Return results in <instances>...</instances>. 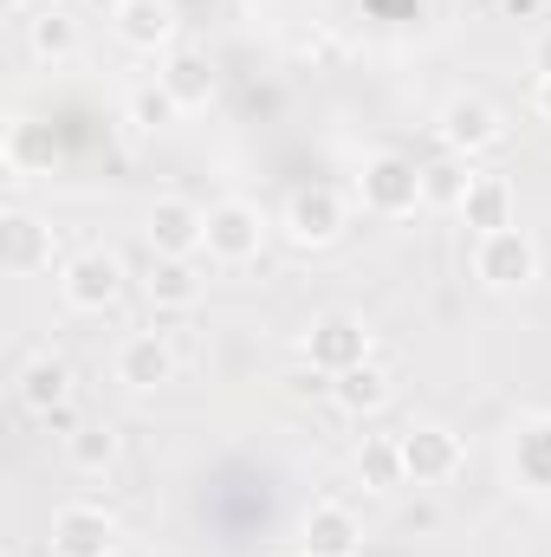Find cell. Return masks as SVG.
Listing matches in <instances>:
<instances>
[{
  "mask_svg": "<svg viewBox=\"0 0 551 557\" xmlns=\"http://www.w3.org/2000/svg\"><path fill=\"white\" fill-rule=\"evenodd\" d=\"M357 195H364L370 214L403 221V214H415V208H428V201H421V162L403 156V149H377V156H364Z\"/></svg>",
  "mask_w": 551,
  "mask_h": 557,
  "instance_id": "1",
  "label": "cell"
},
{
  "mask_svg": "<svg viewBox=\"0 0 551 557\" xmlns=\"http://www.w3.org/2000/svg\"><path fill=\"white\" fill-rule=\"evenodd\" d=\"M434 137L448 156H487V149H500L506 143V117H500V104L493 98H480V91H461V98H448L441 104V117H434Z\"/></svg>",
  "mask_w": 551,
  "mask_h": 557,
  "instance_id": "2",
  "label": "cell"
},
{
  "mask_svg": "<svg viewBox=\"0 0 551 557\" xmlns=\"http://www.w3.org/2000/svg\"><path fill=\"white\" fill-rule=\"evenodd\" d=\"M396 447H403V480H409V486H448V480L467 467L461 434L441 428V421H409V428L396 434Z\"/></svg>",
  "mask_w": 551,
  "mask_h": 557,
  "instance_id": "3",
  "label": "cell"
},
{
  "mask_svg": "<svg viewBox=\"0 0 551 557\" xmlns=\"http://www.w3.org/2000/svg\"><path fill=\"white\" fill-rule=\"evenodd\" d=\"M377 350H370V324L357 318V311H325V318H311V331H305V363L318 370V376H344V370H357V363H370Z\"/></svg>",
  "mask_w": 551,
  "mask_h": 557,
  "instance_id": "4",
  "label": "cell"
},
{
  "mask_svg": "<svg viewBox=\"0 0 551 557\" xmlns=\"http://www.w3.org/2000/svg\"><path fill=\"white\" fill-rule=\"evenodd\" d=\"M474 278L487 292H526L539 278V247L526 227H500V234H480L474 240Z\"/></svg>",
  "mask_w": 551,
  "mask_h": 557,
  "instance_id": "5",
  "label": "cell"
},
{
  "mask_svg": "<svg viewBox=\"0 0 551 557\" xmlns=\"http://www.w3.org/2000/svg\"><path fill=\"white\" fill-rule=\"evenodd\" d=\"M124 260L118 253H105V247H85V253H72L65 267H59V292H65V305L72 311H111L118 298H124Z\"/></svg>",
  "mask_w": 551,
  "mask_h": 557,
  "instance_id": "6",
  "label": "cell"
},
{
  "mask_svg": "<svg viewBox=\"0 0 551 557\" xmlns=\"http://www.w3.org/2000/svg\"><path fill=\"white\" fill-rule=\"evenodd\" d=\"M260 247H267V214H260L254 201L228 195V201L208 208V260L247 267V260H260Z\"/></svg>",
  "mask_w": 551,
  "mask_h": 557,
  "instance_id": "7",
  "label": "cell"
},
{
  "mask_svg": "<svg viewBox=\"0 0 551 557\" xmlns=\"http://www.w3.org/2000/svg\"><path fill=\"white\" fill-rule=\"evenodd\" d=\"M149 253L156 260H195V253H208V208H195L188 195H162L149 208Z\"/></svg>",
  "mask_w": 551,
  "mask_h": 557,
  "instance_id": "8",
  "label": "cell"
},
{
  "mask_svg": "<svg viewBox=\"0 0 551 557\" xmlns=\"http://www.w3.org/2000/svg\"><path fill=\"white\" fill-rule=\"evenodd\" d=\"M344 195L338 188H298L292 201H285V240L292 247H331V240H344Z\"/></svg>",
  "mask_w": 551,
  "mask_h": 557,
  "instance_id": "9",
  "label": "cell"
},
{
  "mask_svg": "<svg viewBox=\"0 0 551 557\" xmlns=\"http://www.w3.org/2000/svg\"><path fill=\"white\" fill-rule=\"evenodd\" d=\"M52 557H118V519L105 506H59L52 512Z\"/></svg>",
  "mask_w": 551,
  "mask_h": 557,
  "instance_id": "10",
  "label": "cell"
},
{
  "mask_svg": "<svg viewBox=\"0 0 551 557\" xmlns=\"http://www.w3.org/2000/svg\"><path fill=\"white\" fill-rule=\"evenodd\" d=\"M298 557H364V525L351 506L338 499H318L305 519H298Z\"/></svg>",
  "mask_w": 551,
  "mask_h": 557,
  "instance_id": "11",
  "label": "cell"
},
{
  "mask_svg": "<svg viewBox=\"0 0 551 557\" xmlns=\"http://www.w3.org/2000/svg\"><path fill=\"white\" fill-rule=\"evenodd\" d=\"M0 267L13 278H33L52 267V227L33 208H7L0 214Z\"/></svg>",
  "mask_w": 551,
  "mask_h": 557,
  "instance_id": "12",
  "label": "cell"
},
{
  "mask_svg": "<svg viewBox=\"0 0 551 557\" xmlns=\"http://www.w3.org/2000/svg\"><path fill=\"white\" fill-rule=\"evenodd\" d=\"M156 85H162L182 111H208V104H215V91H221V72H215V59H208L201 46H175V52H162Z\"/></svg>",
  "mask_w": 551,
  "mask_h": 557,
  "instance_id": "13",
  "label": "cell"
},
{
  "mask_svg": "<svg viewBox=\"0 0 551 557\" xmlns=\"http://www.w3.org/2000/svg\"><path fill=\"white\" fill-rule=\"evenodd\" d=\"M13 396L33 421H52L59 409H72V363L65 357H26L13 376Z\"/></svg>",
  "mask_w": 551,
  "mask_h": 557,
  "instance_id": "14",
  "label": "cell"
},
{
  "mask_svg": "<svg viewBox=\"0 0 551 557\" xmlns=\"http://www.w3.org/2000/svg\"><path fill=\"white\" fill-rule=\"evenodd\" d=\"M118 39L131 52H175V33H182V13L175 0H118Z\"/></svg>",
  "mask_w": 551,
  "mask_h": 557,
  "instance_id": "15",
  "label": "cell"
},
{
  "mask_svg": "<svg viewBox=\"0 0 551 557\" xmlns=\"http://www.w3.org/2000/svg\"><path fill=\"white\" fill-rule=\"evenodd\" d=\"M118 383L124 389H137V396H149V389H162V383H175V350H169V337L162 331H137V337H124L118 344Z\"/></svg>",
  "mask_w": 551,
  "mask_h": 557,
  "instance_id": "16",
  "label": "cell"
},
{
  "mask_svg": "<svg viewBox=\"0 0 551 557\" xmlns=\"http://www.w3.org/2000/svg\"><path fill=\"white\" fill-rule=\"evenodd\" d=\"M513 208H519V195H513V182L506 175H493V169H474V182H467V195H461V221L474 227V240L480 234H500V227H513Z\"/></svg>",
  "mask_w": 551,
  "mask_h": 557,
  "instance_id": "17",
  "label": "cell"
},
{
  "mask_svg": "<svg viewBox=\"0 0 551 557\" xmlns=\"http://www.w3.org/2000/svg\"><path fill=\"white\" fill-rule=\"evenodd\" d=\"M390 370L370 357V363H357V370H344V376H325V396H331V409H344V416H377L383 403H390Z\"/></svg>",
  "mask_w": 551,
  "mask_h": 557,
  "instance_id": "18",
  "label": "cell"
},
{
  "mask_svg": "<svg viewBox=\"0 0 551 557\" xmlns=\"http://www.w3.org/2000/svg\"><path fill=\"white\" fill-rule=\"evenodd\" d=\"M26 52L39 59V65H65L72 52H78V20H72V7H39L33 20H26Z\"/></svg>",
  "mask_w": 551,
  "mask_h": 557,
  "instance_id": "19",
  "label": "cell"
},
{
  "mask_svg": "<svg viewBox=\"0 0 551 557\" xmlns=\"http://www.w3.org/2000/svg\"><path fill=\"white\" fill-rule=\"evenodd\" d=\"M143 298H149L156 311H188V305L201 298V273H195V260H149Z\"/></svg>",
  "mask_w": 551,
  "mask_h": 557,
  "instance_id": "20",
  "label": "cell"
},
{
  "mask_svg": "<svg viewBox=\"0 0 551 557\" xmlns=\"http://www.w3.org/2000/svg\"><path fill=\"white\" fill-rule=\"evenodd\" d=\"M0 156H7V169H13V175H46V169H52V156H59V143H52L46 124L13 117V124H7V143H0Z\"/></svg>",
  "mask_w": 551,
  "mask_h": 557,
  "instance_id": "21",
  "label": "cell"
},
{
  "mask_svg": "<svg viewBox=\"0 0 551 557\" xmlns=\"http://www.w3.org/2000/svg\"><path fill=\"white\" fill-rule=\"evenodd\" d=\"M65 460H72V473H105L118 460V428L111 421H78L65 434Z\"/></svg>",
  "mask_w": 551,
  "mask_h": 557,
  "instance_id": "22",
  "label": "cell"
},
{
  "mask_svg": "<svg viewBox=\"0 0 551 557\" xmlns=\"http://www.w3.org/2000/svg\"><path fill=\"white\" fill-rule=\"evenodd\" d=\"M467 182H474V162H467V156H434V162H421V201H428V208H461Z\"/></svg>",
  "mask_w": 551,
  "mask_h": 557,
  "instance_id": "23",
  "label": "cell"
},
{
  "mask_svg": "<svg viewBox=\"0 0 551 557\" xmlns=\"http://www.w3.org/2000/svg\"><path fill=\"white\" fill-rule=\"evenodd\" d=\"M357 473H364V486H370V493L409 486V480H403V447H396V434H383V441H364V454H357Z\"/></svg>",
  "mask_w": 551,
  "mask_h": 557,
  "instance_id": "24",
  "label": "cell"
},
{
  "mask_svg": "<svg viewBox=\"0 0 551 557\" xmlns=\"http://www.w3.org/2000/svg\"><path fill=\"white\" fill-rule=\"evenodd\" d=\"M124 117H131L137 131H169V124L182 117V104H175L162 85H137V91H131V104H124Z\"/></svg>",
  "mask_w": 551,
  "mask_h": 557,
  "instance_id": "25",
  "label": "cell"
},
{
  "mask_svg": "<svg viewBox=\"0 0 551 557\" xmlns=\"http://www.w3.org/2000/svg\"><path fill=\"white\" fill-rule=\"evenodd\" d=\"M526 473H532L539 486H551V416L532 421V434H526Z\"/></svg>",
  "mask_w": 551,
  "mask_h": 557,
  "instance_id": "26",
  "label": "cell"
},
{
  "mask_svg": "<svg viewBox=\"0 0 551 557\" xmlns=\"http://www.w3.org/2000/svg\"><path fill=\"white\" fill-rule=\"evenodd\" d=\"M532 72H539V78H551V26L532 39Z\"/></svg>",
  "mask_w": 551,
  "mask_h": 557,
  "instance_id": "27",
  "label": "cell"
},
{
  "mask_svg": "<svg viewBox=\"0 0 551 557\" xmlns=\"http://www.w3.org/2000/svg\"><path fill=\"white\" fill-rule=\"evenodd\" d=\"M493 7H500V13H513V20H532L546 0H493Z\"/></svg>",
  "mask_w": 551,
  "mask_h": 557,
  "instance_id": "28",
  "label": "cell"
},
{
  "mask_svg": "<svg viewBox=\"0 0 551 557\" xmlns=\"http://www.w3.org/2000/svg\"><path fill=\"white\" fill-rule=\"evenodd\" d=\"M0 7H7V20H33L39 13V0H0Z\"/></svg>",
  "mask_w": 551,
  "mask_h": 557,
  "instance_id": "29",
  "label": "cell"
},
{
  "mask_svg": "<svg viewBox=\"0 0 551 557\" xmlns=\"http://www.w3.org/2000/svg\"><path fill=\"white\" fill-rule=\"evenodd\" d=\"M532 111L551 124V78H539V91H532Z\"/></svg>",
  "mask_w": 551,
  "mask_h": 557,
  "instance_id": "30",
  "label": "cell"
},
{
  "mask_svg": "<svg viewBox=\"0 0 551 557\" xmlns=\"http://www.w3.org/2000/svg\"><path fill=\"white\" fill-rule=\"evenodd\" d=\"M52 7H65V0H52Z\"/></svg>",
  "mask_w": 551,
  "mask_h": 557,
  "instance_id": "31",
  "label": "cell"
}]
</instances>
